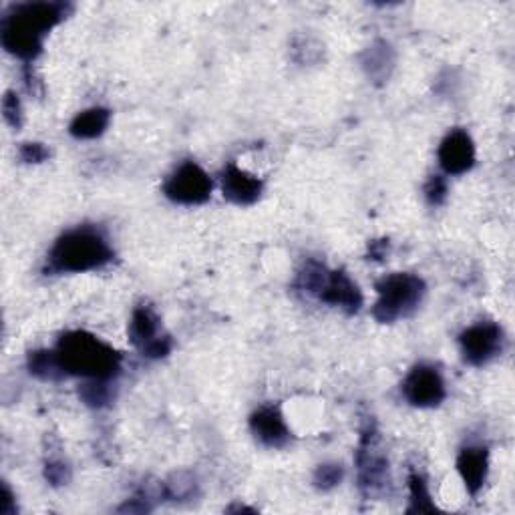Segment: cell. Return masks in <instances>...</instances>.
Segmentation results:
<instances>
[{
  "label": "cell",
  "mask_w": 515,
  "mask_h": 515,
  "mask_svg": "<svg viewBox=\"0 0 515 515\" xmlns=\"http://www.w3.org/2000/svg\"><path fill=\"white\" fill-rule=\"evenodd\" d=\"M0 513L3 515H15L17 513V499L15 493L7 483H3V501H0Z\"/></svg>",
  "instance_id": "obj_27"
},
{
  "label": "cell",
  "mask_w": 515,
  "mask_h": 515,
  "mask_svg": "<svg viewBox=\"0 0 515 515\" xmlns=\"http://www.w3.org/2000/svg\"><path fill=\"white\" fill-rule=\"evenodd\" d=\"M27 367H29V373L41 381H47V383H57L61 379H65V371L55 355V351H33L29 355V361H27Z\"/></svg>",
  "instance_id": "obj_17"
},
{
  "label": "cell",
  "mask_w": 515,
  "mask_h": 515,
  "mask_svg": "<svg viewBox=\"0 0 515 515\" xmlns=\"http://www.w3.org/2000/svg\"><path fill=\"white\" fill-rule=\"evenodd\" d=\"M363 67L375 83H385L395 67V53L389 43L377 41L363 55Z\"/></svg>",
  "instance_id": "obj_16"
},
{
  "label": "cell",
  "mask_w": 515,
  "mask_h": 515,
  "mask_svg": "<svg viewBox=\"0 0 515 515\" xmlns=\"http://www.w3.org/2000/svg\"><path fill=\"white\" fill-rule=\"evenodd\" d=\"M45 479L55 487L67 485L71 481V467L65 461H49L45 465Z\"/></svg>",
  "instance_id": "obj_24"
},
{
  "label": "cell",
  "mask_w": 515,
  "mask_h": 515,
  "mask_svg": "<svg viewBox=\"0 0 515 515\" xmlns=\"http://www.w3.org/2000/svg\"><path fill=\"white\" fill-rule=\"evenodd\" d=\"M389 250H391V242H389V240H385V238H383V240H373V242L369 244V260L381 262V260L387 258Z\"/></svg>",
  "instance_id": "obj_26"
},
{
  "label": "cell",
  "mask_w": 515,
  "mask_h": 515,
  "mask_svg": "<svg viewBox=\"0 0 515 515\" xmlns=\"http://www.w3.org/2000/svg\"><path fill=\"white\" fill-rule=\"evenodd\" d=\"M55 355L67 377H81L85 381H113L123 365L117 349L87 330L65 332L57 340Z\"/></svg>",
  "instance_id": "obj_2"
},
{
  "label": "cell",
  "mask_w": 515,
  "mask_h": 515,
  "mask_svg": "<svg viewBox=\"0 0 515 515\" xmlns=\"http://www.w3.org/2000/svg\"><path fill=\"white\" fill-rule=\"evenodd\" d=\"M264 184L258 176L242 169L234 161L222 171V194L234 206H252L260 200Z\"/></svg>",
  "instance_id": "obj_12"
},
{
  "label": "cell",
  "mask_w": 515,
  "mask_h": 515,
  "mask_svg": "<svg viewBox=\"0 0 515 515\" xmlns=\"http://www.w3.org/2000/svg\"><path fill=\"white\" fill-rule=\"evenodd\" d=\"M111 123V111L105 107H91L75 115L69 125V133L75 139H97L101 137Z\"/></svg>",
  "instance_id": "obj_15"
},
{
  "label": "cell",
  "mask_w": 515,
  "mask_h": 515,
  "mask_svg": "<svg viewBox=\"0 0 515 515\" xmlns=\"http://www.w3.org/2000/svg\"><path fill=\"white\" fill-rule=\"evenodd\" d=\"M357 471H359V489L365 497L373 499L387 491L389 461L381 449V435L373 419H367L361 429V439L357 447Z\"/></svg>",
  "instance_id": "obj_6"
},
{
  "label": "cell",
  "mask_w": 515,
  "mask_h": 515,
  "mask_svg": "<svg viewBox=\"0 0 515 515\" xmlns=\"http://www.w3.org/2000/svg\"><path fill=\"white\" fill-rule=\"evenodd\" d=\"M49 155H51V151L43 145V143H23L21 145V149H19V157H21V161H25V163H43V161H47L49 159Z\"/></svg>",
  "instance_id": "obj_25"
},
{
  "label": "cell",
  "mask_w": 515,
  "mask_h": 515,
  "mask_svg": "<svg viewBox=\"0 0 515 515\" xmlns=\"http://www.w3.org/2000/svg\"><path fill=\"white\" fill-rule=\"evenodd\" d=\"M342 477H345V469H342L340 463H324L314 471V485L322 491H328L340 485Z\"/></svg>",
  "instance_id": "obj_21"
},
{
  "label": "cell",
  "mask_w": 515,
  "mask_h": 515,
  "mask_svg": "<svg viewBox=\"0 0 515 515\" xmlns=\"http://www.w3.org/2000/svg\"><path fill=\"white\" fill-rule=\"evenodd\" d=\"M457 471L461 475L465 489L475 497L483 489V485L487 481V473H489L487 447L469 445V447L461 449V453L457 457Z\"/></svg>",
  "instance_id": "obj_14"
},
{
  "label": "cell",
  "mask_w": 515,
  "mask_h": 515,
  "mask_svg": "<svg viewBox=\"0 0 515 515\" xmlns=\"http://www.w3.org/2000/svg\"><path fill=\"white\" fill-rule=\"evenodd\" d=\"M375 290L377 302L373 306V316L381 324H393L411 316L427 294L425 280L409 272H395L381 278Z\"/></svg>",
  "instance_id": "obj_5"
},
{
  "label": "cell",
  "mask_w": 515,
  "mask_h": 515,
  "mask_svg": "<svg viewBox=\"0 0 515 515\" xmlns=\"http://www.w3.org/2000/svg\"><path fill=\"white\" fill-rule=\"evenodd\" d=\"M405 401L417 409L439 407L447 397V387L441 373L431 365H417L409 371L401 385Z\"/></svg>",
  "instance_id": "obj_10"
},
{
  "label": "cell",
  "mask_w": 515,
  "mask_h": 515,
  "mask_svg": "<svg viewBox=\"0 0 515 515\" xmlns=\"http://www.w3.org/2000/svg\"><path fill=\"white\" fill-rule=\"evenodd\" d=\"M73 7L69 3H19L9 7L0 21V43L17 59L33 65L43 49L47 35L59 27Z\"/></svg>",
  "instance_id": "obj_1"
},
{
  "label": "cell",
  "mask_w": 515,
  "mask_h": 515,
  "mask_svg": "<svg viewBox=\"0 0 515 515\" xmlns=\"http://www.w3.org/2000/svg\"><path fill=\"white\" fill-rule=\"evenodd\" d=\"M79 397L85 405L93 409H103L113 401L111 381H85L79 389Z\"/></svg>",
  "instance_id": "obj_20"
},
{
  "label": "cell",
  "mask_w": 515,
  "mask_h": 515,
  "mask_svg": "<svg viewBox=\"0 0 515 515\" xmlns=\"http://www.w3.org/2000/svg\"><path fill=\"white\" fill-rule=\"evenodd\" d=\"M3 117L13 129H21L23 125V105L15 91H7L3 97Z\"/></svg>",
  "instance_id": "obj_23"
},
{
  "label": "cell",
  "mask_w": 515,
  "mask_h": 515,
  "mask_svg": "<svg viewBox=\"0 0 515 515\" xmlns=\"http://www.w3.org/2000/svg\"><path fill=\"white\" fill-rule=\"evenodd\" d=\"M296 288L316 300L357 314L363 308V292L345 270H328L318 260H306L296 276Z\"/></svg>",
  "instance_id": "obj_4"
},
{
  "label": "cell",
  "mask_w": 515,
  "mask_h": 515,
  "mask_svg": "<svg viewBox=\"0 0 515 515\" xmlns=\"http://www.w3.org/2000/svg\"><path fill=\"white\" fill-rule=\"evenodd\" d=\"M409 497H411V505H409V513H421V511H437V505L431 499L427 481L421 473L413 471L409 475Z\"/></svg>",
  "instance_id": "obj_19"
},
{
  "label": "cell",
  "mask_w": 515,
  "mask_h": 515,
  "mask_svg": "<svg viewBox=\"0 0 515 515\" xmlns=\"http://www.w3.org/2000/svg\"><path fill=\"white\" fill-rule=\"evenodd\" d=\"M113 248L105 232L95 226H77L57 238L47 256V274H85L107 266Z\"/></svg>",
  "instance_id": "obj_3"
},
{
  "label": "cell",
  "mask_w": 515,
  "mask_h": 515,
  "mask_svg": "<svg viewBox=\"0 0 515 515\" xmlns=\"http://www.w3.org/2000/svg\"><path fill=\"white\" fill-rule=\"evenodd\" d=\"M437 159L447 176H463L475 165V143L465 129H451L439 149Z\"/></svg>",
  "instance_id": "obj_11"
},
{
  "label": "cell",
  "mask_w": 515,
  "mask_h": 515,
  "mask_svg": "<svg viewBox=\"0 0 515 515\" xmlns=\"http://www.w3.org/2000/svg\"><path fill=\"white\" fill-rule=\"evenodd\" d=\"M198 493V483L190 473H174L163 485L161 495L171 501H186Z\"/></svg>",
  "instance_id": "obj_18"
},
{
  "label": "cell",
  "mask_w": 515,
  "mask_h": 515,
  "mask_svg": "<svg viewBox=\"0 0 515 515\" xmlns=\"http://www.w3.org/2000/svg\"><path fill=\"white\" fill-rule=\"evenodd\" d=\"M250 431L264 447H270V449H282L292 439V433H290V427L286 425L284 415L280 413L278 407H272V405H264L252 413Z\"/></svg>",
  "instance_id": "obj_13"
},
{
  "label": "cell",
  "mask_w": 515,
  "mask_h": 515,
  "mask_svg": "<svg viewBox=\"0 0 515 515\" xmlns=\"http://www.w3.org/2000/svg\"><path fill=\"white\" fill-rule=\"evenodd\" d=\"M127 334L131 345L151 361L165 359L174 349V340L163 330L161 318L149 304H139L133 308Z\"/></svg>",
  "instance_id": "obj_7"
},
{
  "label": "cell",
  "mask_w": 515,
  "mask_h": 515,
  "mask_svg": "<svg viewBox=\"0 0 515 515\" xmlns=\"http://www.w3.org/2000/svg\"><path fill=\"white\" fill-rule=\"evenodd\" d=\"M212 190V178L196 161H184L163 184L165 198L180 206H202L212 198Z\"/></svg>",
  "instance_id": "obj_8"
},
{
  "label": "cell",
  "mask_w": 515,
  "mask_h": 515,
  "mask_svg": "<svg viewBox=\"0 0 515 515\" xmlns=\"http://www.w3.org/2000/svg\"><path fill=\"white\" fill-rule=\"evenodd\" d=\"M505 334L497 322L481 320L467 326L459 334V347L463 361L471 367H485L503 353Z\"/></svg>",
  "instance_id": "obj_9"
},
{
  "label": "cell",
  "mask_w": 515,
  "mask_h": 515,
  "mask_svg": "<svg viewBox=\"0 0 515 515\" xmlns=\"http://www.w3.org/2000/svg\"><path fill=\"white\" fill-rule=\"evenodd\" d=\"M425 200L429 206L433 208H439L447 202V196H449V184H447V178L443 176H431V180L425 184Z\"/></svg>",
  "instance_id": "obj_22"
}]
</instances>
